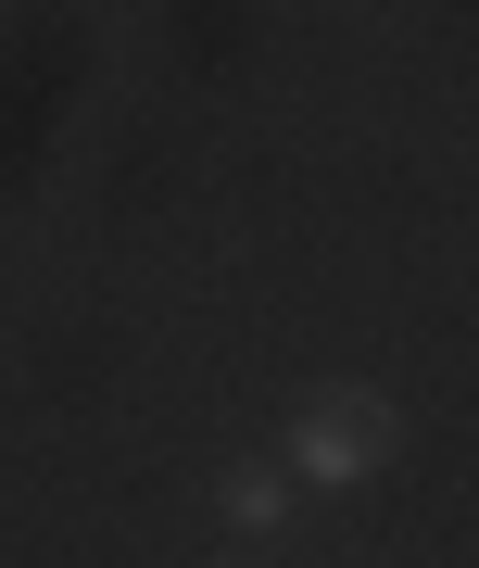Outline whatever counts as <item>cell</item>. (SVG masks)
<instances>
[{
  "label": "cell",
  "mask_w": 479,
  "mask_h": 568,
  "mask_svg": "<svg viewBox=\"0 0 479 568\" xmlns=\"http://www.w3.org/2000/svg\"><path fill=\"white\" fill-rule=\"evenodd\" d=\"M391 455H404V417L379 405V392H303L291 443H278L291 493H366V480H379Z\"/></svg>",
  "instance_id": "obj_1"
},
{
  "label": "cell",
  "mask_w": 479,
  "mask_h": 568,
  "mask_svg": "<svg viewBox=\"0 0 479 568\" xmlns=\"http://www.w3.org/2000/svg\"><path fill=\"white\" fill-rule=\"evenodd\" d=\"M291 467H227L215 480V530H227V556H278V530H291Z\"/></svg>",
  "instance_id": "obj_2"
}]
</instances>
